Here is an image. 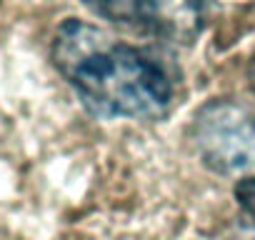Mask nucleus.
Wrapping results in <instances>:
<instances>
[{
	"label": "nucleus",
	"mask_w": 255,
	"mask_h": 240,
	"mask_svg": "<svg viewBox=\"0 0 255 240\" xmlns=\"http://www.w3.org/2000/svg\"><path fill=\"white\" fill-rule=\"evenodd\" d=\"M190 140L205 168L228 175L255 168V110L215 98L195 110Z\"/></svg>",
	"instance_id": "obj_2"
},
{
	"label": "nucleus",
	"mask_w": 255,
	"mask_h": 240,
	"mask_svg": "<svg viewBox=\"0 0 255 240\" xmlns=\"http://www.w3.org/2000/svg\"><path fill=\"white\" fill-rule=\"evenodd\" d=\"M235 203L240 208L238 225L245 240H255V178H243L235 185Z\"/></svg>",
	"instance_id": "obj_4"
},
{
	"label": "nucleus",
	"mask_w": 255,
	"mask_h": 240,
	"mask_svg": "<svg viewBox=\"0 0 255 240\" xmlns=\"http://www.w3.org/2000/svg\"><path fill=\"white\" fill-rule=\"evenodd\" d=\"M248 75H250V85H253V90H255V60L250 63V70H248Z\"/></svg>",
	"instance_id": "obj_5"
},
{
	"label": "nucleus",
	"mask_w": 255,
	"mask_h": 240,
	"mask_svg": "<svg viewBox=\"0 0 255 240\" xmlns=\"http://www.w3.org/2000/svg\"><path fill=\"white\" fill-rule=\"evenodd\" d=\"M50 60L93 115L158 120L175 103V80L160 58L85 20L60 23Z\"/></svg>",
	"instance_id": "obj_1"
},
{
	"label": "nucleus",
	"mask_w": 255,
	"mask_h": 240,
	"mask_svg": "<svg viewBox=\"0 0 255 240\" xmlns=\"http://www.w3.org/2000/svg\"><path fill=\"white\" fill-rule=\"evenodd\" d=\"M83 5L103 20L170 43H193L208 20L205 0H83Z\"/></svg>",
	"instance_id": "obj_3"
}]
</instances>
